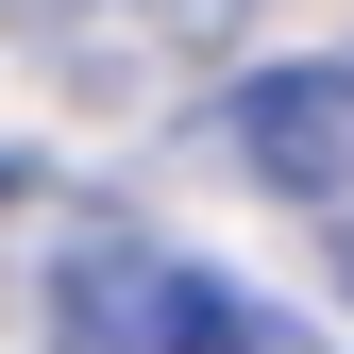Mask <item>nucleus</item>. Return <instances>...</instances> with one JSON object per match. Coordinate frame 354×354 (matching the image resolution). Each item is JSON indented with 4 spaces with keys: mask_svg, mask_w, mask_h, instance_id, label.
Returning <instances> with one entry per match:
<instances>
[{
    "mask_svg": "<svg viewBox=\"0 0 354 354\" xmlns=\"http://www.w3.org/2000/svg\"><path fill=\"white\" fill-rule=\"evenodd\" d=\"M17 17L51 34L84 84H136V68H169V51H203V34L236 17V0H17Z\"/></svg>",
    "mask_w": 354,
    "mask_h": 354,
    "instance_id": "nucleus-3",
    "label": "nucleus"
},
{
    "mask_svg": "<svg viewBox=\"0 0 354 354\" xmlns=\"http://www.w3.org/2000/svg\"><path fill=\"white\" fill-rule=\"evenodd\" d=\"M169 321H186V253H152L136 219L68 236V270H51V354H169Z\"/></svg>",
    "mask_w": 354,
    "mask_h": 354,
    "instance_id": "nucleus-1",
    "label": "nucleus"
},
{
    "mask_svg": "<svg viewBox=\"0 0 354 354\" xmlns=\"http://www.w3.org/2000/svg\"><path fill=\"white\" fill-rule=\"evenodd\" d=\"M169 354H337L321 321H287L270 287H219V270H186V321H169Z\"/></svg>",
    "mask_w": 354,
    "mask_h": 354,
    "instance_id": "nucleus-4",
    "label": "nucleus"
},
{
    "mask_svg": "<svg viewBox=\"0 0 354 354\" xmlns=\"http://www.w3.org/2000/svg\"><path fill=\"white\" fill-rule=\"evenodd\" d=\"M236 152L270 169L287 203H354V51H321V68H253V84H236Z\"/></svg>",
    "mask_w": 354,
    "mask_h": 354,
    "instance_id": "nucleus-2",
    "label": "nucleus"
}]
</instances>
